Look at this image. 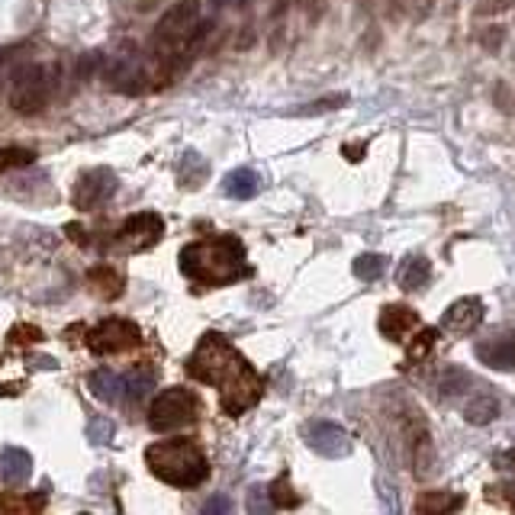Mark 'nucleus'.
Masks as SVG:
<instances>
[{
  "label": "nucleus",
  "mask_w": 515,
  "mask_h": 515,
  "mask_svg": "<svg viewBox=\"0 0 515 515\" xmlns=\"http://www.w3.org/2000/svg\"><path fill=\"white\" fill-rule=\"evenodd\" d=\"M187 370L197 380L210 383V387H220L222 397V409L229 416H239V412L251 409V406L261 399V380L258 374L248 368V360L229 345L222 335H206L197 345V351L187 360Z\"/></svg>",
  "instance_id": "nucleus-1"
},
{
  "label": "nucleus",
  "mask_w": 515,
  "mask_h": 515,
  "mask_svg": "<svg viewBox=\"0 0 515 515\" xmlns=\"http://www.w3.org/2000/svg\"><path fill=\"white\" fill-rule=\"evenodd\" d=\"M181 271L200 284H232V280H242L251 274L245 265L242 242L232 236L187 245L181 251Z\"/></svg>",
  "instance_id": "nucleus-2"
},
{
  "label": "nucleus",
  "mask_w": 515,
  "mask_h": 515,
  "mask_svg": "<svg viewBox=\"0 0 515 515\" xmlns=\"http://www.w3.org/2000/svg\"><path fill=\"white\" fill-rule=\"evenodd\" d=\"M145 464L158 480H164L171 486H184V490L200 486L206 480V473H210L206 454L191 438H171V442L152 445L145 451Z\"/></svg>",
  "instance_id": "nucleus-3"
},
{
  "label": "nucleus",
  "mask_w": 515,
  "mask_h": 515,
  "mask_svg": "<svg viewBox=\"0 0 515 515\" xmlns=\"http://www.w3.org/2000/svg\"><path fill=\"white\" fill-rule=\"evenodd\" d=\"M206 33V23L200 20V0H177L162 14V20L154 23L152 33V49L162 59L181 61V52L187 45H197Z\"/></svg>",
  "instance_id": "nucleus-4"
},
{
  "label": "nucleus",
  "mask_w": 515,
  "mask_h": 515,
  "mask_svg": "<svg viewBox=\"0 0 515 515\" xmlns=\"http://www.w3.org/2000/svg\"><path fill=\"white\" fill-rule=\"evenodd\" d=\"M200 412L197 393H191L187 387H168L154 397L152 409H148V426L152 432H177V428L191 426Z\"/></svg>",
  "instance_id": "nucleus-5"
},
{
  "label": "nucleus",
  "mask_w": 515,
  "mask_h": 515,
  "mask_svg": "<svg viewBox=\"0 0 515 515\" xmlns=\"http://www.w3.org/2000/svg\"><path fill=\"white\" fill-rule=\"evenodd\" d=\"M52 100V71L45 65H23L16 68L10 84V107L23 117H36Z\"/></svg>",
  "instance_id": "nucleus-6"
},
{
  "label": "nucleus",
  "mask_w": 515,
  "mask_h": 515,
  "mask_svg": "<svg viewBox=\"0 0 515 515\" xmlns=\"http://www.w3.org/2000/svg\"><path fill=\"white\" fill-rule=\"evenodd\" d=\"M139 339L142 335L136 323H129V319H107L97 329H90L88 348L94 354H119L139 345Z\"/></svg>",
  "instance_id": "nucleus-7"
},
{
  "label": "nucleus",
  "mask_w": 515,
  "mask_h": 515,
  "mask_svg": "<svg viewBox=\"0 0 515 515\" xmlns=\"http://www.w3.org/2000/svg\"><path fill=\"white\" fill-rule=\"evenodd\" d=\"M303 438H306L309 451H316L319 457H329V461H342V457L351 454V435L339 422H309L303 428Z\"/></svg>",
  "instance_id": "nucleus-8"
},
{
  "label": "nucleus",
  "mask_w": 515,
  "mask_h": 515,
  "mask_svg": "<svg viewBox=\"0 0 515 515\" xmlns=\"http://www.w3.org/2000/svg\"><path fill=\"white\" fill-rule=\"evenodd\" d=\"M119 181L110 168H97V171H88V174L78 177V184H74V206L90 213V210H100L107 200L117 193Z\"/></svg>",
  "instance_id": "nucleus-9"
},
{
  "label": "nucleus",
  "mask_w": 515,
  "mask_h": 515,
  "mask_svg": "<svg viewBox=\"0 0 515 515\" xmlns=\"http://www.w3.org/2000/svg\"><path fill=\"white\" fill-rule=\"evenodd\" d=\"M164 232V222L158 213H139V216H129L119 229V242L126 245L129 251H145L152 248Z\"/></svg>",
  "instance_id": "nucleus-10"
},
{
  "label": "nucleus",
  "mask_w": 515,
  "mask_h": 515,
  "mask_svg": "<svg viewBox=\"0 0 515 515\" xmlns=\"http://www.w3.org/2000/svg\"><path fill=\"white\" fill-rule=\"evenodd\" d=\"M477 358L480 364L493 370H515V332H493L486 339L477 342Z\"/></svg>",
  "instance_id": "nucleus-11"
},
{
  "label": "nucleus",
  "mask_w": 515,
  "mask_h": 515,
  "mask_svg": "<svg viewBox=\"0 0 515 515\" xmlns=\"http://www.w3.org/2000/svg\"><path fill=\"white\" fill-rule=\"evenodd\" d=\"M486 316V306L477 300V296H461L454 300L442 316V329L451 332V335H467L471 329H477Z\"/></svg>",
  "instance_id": "nucleus-12"
},
{
  "label": "nucleus",
  "mask_w": 515,
  "mask_h": 515,
  "mask_svg": "<svg viewBox=\"0 0 515 515\" xmlns=\"http://www.w3.org/2000/svg\"><path fill=\"white\" fill-rule=\"evenodd\" d=\"M380 332L383 339L390 342H406V335H412V332H419V313L409 306H399V303H393V306H383L380 313Z\"/></svg>",
  "instance_id": "nucleus-13"
},
{
  "label": "nucleus",
  "mask_w": 515,
  "mask_h": 515,
  "mask_svg": "<svg viewBox=\"0 0 515 515\" xmlns=\"http://www.w3.org/2000/svg\"><path fill=\"white\" fill-rule=\"evenodd\" d=\"M103 78H107V84H110L113 90H123V94H139V90H145V68L133 59L113 61V65L103 71Z\"/></svg>",
  "instance_id": "nucleus-14"
},
{
  "label": "nucleus",
  "mask_w": 515,
  "mask_h": 515,
  "mask_svg": "<svg viewBox=\"0 0 515 515\" xmlns=\"http://www.w3.org/2000/svg\"><path fill=\"white\" fill-rule=\"evenodd\" d=\"M33 477V457L23 448H4L0 451V480L7 486H23Z\"/></svg>",
  "instance_id": "nucleus-15"
},
{
  "label": "nucleus",
  "mask_w": 515,
  "mask_h": 515,
  "mask_svg": "<svg viewBox=\"0 0 515 515\" xmlns=\"http://www.w3.org/2000/svg\"><path fill=\"white\" fill-rule=\"evenodd\" d=\"M399 287L406 290V294H416V290H426L428 280H432V261H428L426 255H409L399 265Z\"/></svg>",
  "instance_id": "nucleus-16"
},
{
  "label": "nucleus",
  "mask_w": 515,
  "mask_h": 515,
  "mask_svg": "<svg viewBox=\"0 0 515 515\" xmlns=\"http://www.w3.org/2000/svg\"><path fill=\"white\" fill-rule=\"evenodd\" d=\"M154 380H158V370L148 368V364H139V368H133L123 377V397L129 403H142L154 390Z\"/></svg>",
  "instance_id": "nucleus-17"
},
{
  "label": "nucleus",
  "mask_w": 515,
  "mask_h": 515,
  "mask_svg": "<svg viewBox=\"0 0 515 515\" xmlns=\"http://www.w3.org/2000/svg\"><path fill=\"white\" fill-rule=\"evenodd\" d=\"M88 387H90V393H94L100 403H119L123 399V377L117 374V370H110V368H97L94 374H90V380H88Z\"/></svg>",
  "instance_id": "nucleus-18"
},
{
  "label": "nucleus",
  "mask_w": 515,
  "mask_h": 515,
  "mask_svg": "<svg viewBox=\"0 0 515 515\" xmlns=\"http://www.w3.org/2000/svg\"><path fill=\"white\" fill-rule=\"evenodd\" d=\"M222 187H226V193L232 200H251L258 191H261V177H258L251 168H236L226 177V184Z\"/></svg>",
  "instance_id": "nucleus-19"
},
{
  "label": "nucleus",
  "mask_w": 515,
  "mask_h": 515,
  "mask_svg": "<svg viewBox=\"0 0 515 515\" xmlns=\"http://www.w3.org/2000/svg\"><path fill=\"white\" fill-rule=\"evenodd\" d=\"M496 416H500V403H496V397H490V393L473 397L471 403L464 406V419L471 422V426H490Z\"/></svg>",
  "instance_id": "nucleus-20"
},
{
  "label": "nucleus",
  "mask_w": 515,
  "mask_h": 515,
  "mask_svg": "<svg viewBox=\"0 0 515 515\" xmlns=\"http://www.w3.org/2000/svg\"><path fill=\"white\" fill-rule=\"evenodd\" d=\"M354 277L364 280V284H374V280L383 277V271H387V258L377 255V251H368V255H358L351 265Z\"/></svg>",
  "instance_id": "nucleus-21"
},
{
  "label": "nucleus",
  "mask_w": 515,
  "mask_h": 515,
  "mask_svg": "<svg viewBox=\"0 0 515 515\" xmlns=\"http://www.w3.org/2000/svg\"><path fill=\"white\" fill-rule=\"evenodd\" d=\"M245 512L248 515H274L277 512V502H274V496H271V486H265V483H255L245 493Z\"/></svg>",
  "instance_id": "nucleus-22"
},
{
  "label": "nucleus",
  "mask_w": 515,
  "mask_h": 515,
  "mask_svg": "<svg viewBox=\"0 0 515 515\" xmlns=\"http://www.w3.org/2000/svg\"><path fill=\"white\" fill-rule=\"evenodd\" d=\"M461 506L457 496H448V493H422L419 502H416V512L419 515H448L451 509Z\"/></svg>",
  "instance_id": "nucleus-23"
},
{
  "label": "nucleus",
  "mask_w": 515,
  "mask_h": 515,
  "mask_svg": "<svg viewBox=\"0 0 515 515\" xmlns=\"http://www.w3.org/2000/svg\"><path fill=\"white\" fill-rule=\"evenodd\" d=\"M90 284H94V290L97 294H103V296H119L123 294V277H119L113 267H94L90 271Z\"/></svg>",
  "instance_id": "nucleus-24"
},
{
  "label": "nucleus",
  "mask_w": 515,
  "mask_h": 515,
  "mask_svg": "<svg viewBox=\"0 0 515 515\" xmlns=\"http://www.w3.org/2000/svg\"><path fill=\"white\" fill-rule=\"evenodd\" d=\"M36 154L30 148H20V145H0V174H7L14 168H26Z\"/></svg>",
  "instance_id": "nucleus-25"
},
{
  "label": "nucleus",
  "mask_w": 515,
  "mask_h": 515,
  "mask_svg": "<svg viewBox=\"0 0 515 515\" xmlns=\"http://www.w3.org/2000/svg\"><path fill=\"white\" fill-rule=\"evenodd\" d=\"M471 387V374L464 368H445L442 374V393L445 397H457V393H464Z\"/></svg>",
  "instance_id": "nucleus-26"
},
{
  "label": "nucleus",
  "mask_w": 515,
  "mask_h": 515,
  "mask_svg": "<svg viewBox=\"0 0 515 515\" xmlns=\"http://www.w3.org/2000/svg\"><path fill=\"white\" fill-rule=\"evenodd\" d=\"M271 496H274V502H277V509H290V506H296V496H294V486L287 483L284 477H277L271 483Z\"/></svg>",
  "instance_id": "nucleus-27"
},
{
  "label": "nucleus",
  "mask_w": 515,
  "mask_h": 515,
  "mask_svg": "<svg viewBox=\"0 0 515 515\" xmlns=\"http://www.w3.org/2000/svg\"><path fill=\"white\" fill-rule=\"evenodd\" d=\"M502 42H506V30H502L500 23H493V26H486V30L480 33V45H483L486 52H500Z\"/></svg>",
  "instance_id": "nucleus-28"
},
{
  "label": "nucleus",
  "mask_w": 515,
  "mask_h": 515,
  "mask_svg": "<svg viewBox=\"0 0 515 515\" xmlns=\"http://www.w3.org/2000/svg\"><path fill=\"white\" fill-rule=\"evenodd\" d=\"M200 515H232V500H229L226 493L210 496V500L203 502V509H200Z\"/></svg>",
  "instance_id": "nucleus-29"
},
{
  "label": "nucleus",
  "mask_w": 515,
  "mask_h": 515,
  "mask_svg": "<svg viewBox=\"0 0 515 515\" xmlns=\"http://www.w3.org/2000/svg\"><path fill=\"white\" fill-rule=\"evenodd\" d=\"M432 345H435V329H419V335H416V342H412V348H409V360L426 358Z\"/></svg>",
  "instance_id": "nucleus-30"
},
{
  "label": "nucleus",
  "mask_w": 515,
  "mask_h": 515,
  "mask_svg": "<svg viewBox=\"0 0 515 515\" xmlns=\"http://www.w3.org/2000/svg\"><path fill=\"white\" fill-rule=\"evenodd\" d=\"M110 438H113V422L110 419H94V422H90V442L107 445Z\"/></svg>",
  "instance_id": "nucleus-31"
},
{
  "label": "nucleus",
  "mask_w": 515,
  "mask_h": 515,
  "mask_svg": "<svg viewBox=\"0 0 515 515\" xmlns=\"http://www.w3.org/2000/svg\"><path fill=\"white\" fill-rule=\"evenodd\" d=\"M377 496H380V506L387 515H399V502H397V490H390L387 483H377Z\"/></svg>",
  "instance_id": "nucleus-32"
},
{
  "label": "nucleus",
  "mask_w": 515,
  "mask_h": 515,
  "mask_svg": "<svg viewBox=\"0 0 515 515\" xmlns=\"http://www.w3.org/2000/svg\"><path fill=\"white\" fill-rule=\"evenodd\" d=\"M515 7V0H483L477 7V16H500Z\"/></svg>",
  "instance_id": "nucleus-33"
},
{
  "label": "nucleus",
  "mask_w": 515,
  "mask_h": 515,
  "mask_svg": "<svg viewBox=\"0 0 515 515\" xmlns=\"http://www.w3.org/2000/svg\"><path fill=\"white\" fill-rule=\"evenodd\" d=\"M0 515H23V506L16 500H10V496H4L0 500Z\"/></svg>",
  "instance_id": "nucleus-34"
},
{
  "label": "nucleus",
  "mask_w": 515,
  "mask_h": 515,
  "mask_svg": "<svg viewBox=\"0 0 515 515\" xmlns=\"http://www.w3.org/2000/svg\"><path fill=\"white\" fill-rule=\"evenodd\" d=\"M506 94H509V90L500 84V97H506ZM502 110H506V113H512V103H509V100H502Z\"/></svg>",
  "instance_id": "nucleus-35"
}]
</instances>
